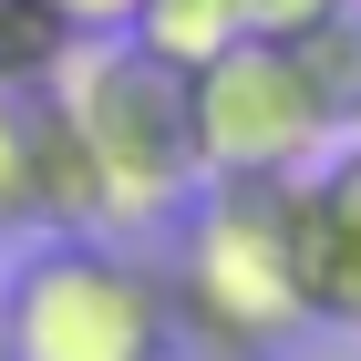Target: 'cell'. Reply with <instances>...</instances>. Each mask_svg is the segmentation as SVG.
Returning a JSON list of instances; mask_svg holds the SVG:
<instances>
[{"mask_svg": "<svg viewBox=\"0 0 361 361\" xmlns=\"http://www.w3.org/2000/svg\"><path fill=\"white\" fill-rule=\"evenodd\" d=\"M176 351L269 361L310 331L300 300V176L289 186H196L186 238L166 258Z\"/></svg>", "mask_w": 361, "mask_h": 361, "instance_id": "6da1fadb", "label": "cell"}, {"mask_svg": "<svg viewBox=\"0 0 361 361\" xmlns=\"http://www.w3.org/2000/svg\"><path fill=\"white\" fill-rule=\"evenodd\" d=\"M0 341L11 361H176L166 269L104 227H52L0 279Z\"/></svg>", "mask_w": 361, "mask_h": 361, "instance_id": "7a4b0ae2", "label": "cell"}, {"mask_svg": "<svg viewBox=\"0 0 361 361\" xmlns=\"http://www.w3.org/2000/svg\"><path fill=\"white\" fill-rule=\"evenodd\" d=\"M62 114L93 155L104 186V227H145V217H186L207 166H196V114H186V73L135 42H83L62 73Z\"/></svg>", "mask_w": 361, "mask_h": 361, "instance_id": "3957f363", "label": "cell"}, {"mask_svg": "<svg viewBox=\"0 0 361 361\" xmlns=\"http://www.w3.org/2000/svg\"><path fill=\"white\" fill-rule=\"evenodd\" d=\"M186 114H196V166H207V186H289L320 155V114H310L289 52L258 42V31L186 73Z\"/></svg>", "mask_w": 361, "mask_h": 361, "instance_id": "277c9868", "label": "cell"}, {"mask_svg": "<svg viewBox=\"0 0 361 361\" xmlns=\"http://www.w3.org/2000/svg\"><path fill=\"white\" fill-rule=\"evenodd\" d=\"M300 300L320 331H361V145L300 176Z\"/></svg>", "mask_w": 361, "mask_h": 361, "instance_id": "5b68a950", "label": "cell"}, {"mask_svg": "<svg viewBox=\"0 0 361 361\" xmlns=\"http://www.w3.org/2000/svg\"><path fill=\"white\" fill-rule=\"evenodd\" d=\"M279 52H289L310 114H320V145H361V0H341L331 21L289 31Z\"/></svg>", "mask_w": 361, "mask_h": 361, "instance_id": "8992f818", "label": "cell"}, {"mask_svg": "<svg viewBox=\"0 0 361 361\" xmlns=\"http://www.w3.org/2000/svg\"><path fill=\"white\" fill-rule=\"evenodd\" d=\"M124 42L155 52V62H176V73H196V62H217L227 42H248V0H135Z\"/></svg>", "mask_w": 361, "mask_h": 361, "instance_id": "52a82bcc", "label": "cell"}, {"mask_svg": "<svg viewBox=\"0 0 361 361\" xmlns=\"http://www.w3.org/2000/svg\"><path fill=\"white\" fill-rule=\"evenodd\" d=\"M83 52V31L52 0H0V93H52Z\"/></svg>", "mask_w": 361, "mask_h": 361, "instance_id": "ba28073f", "label": "cell"}, {"mask_svg": "<svg viewBox=\"0 0 361 361\" xmlns=\"http://www.w3.org/2000/svg\"><path fill=\"white\" fill-rule=\"evenodd\" d=\"M0 227H31V93H0Z\"/></svg>", "mask_w": 361, "mask_h": 361, "instance_id": "9c48e42d", "label": "cell"}, {"mask_svg": "<svg viewBox=\"0 0 361 361\" xmlns=\"http://www.w3.org/2000/svg\"><path fill=\"white\" fill-rule=\"evenodd\" d=\"M341 0H248V31L258 42H289V31H310V21H331Z\"/></svg>", "mask_w": 361, "mask_h": 361, "instance_id": "30bf717a", "label": "cell"}, {"mask_svg": "<svg viewBox=\"0 0 361 361\" xmlns=\"http://www.w3.org/2000/svg\"><path fill=\"white\" fill-rule=\"evenodd\" d=\"M52 11L83 31V42H124V21H135V0H52Z\"/></svg>", "mask_w": 361, "mask_h": 361, "instance_id": "8fae6325", "label": "cell"}, {"mask_svg": "<svg viewBox=\"0 0 361 361\" xmlns=\"http://www.w3.org/2000/svg\"><path fill=\"white\" fill-rule=\"evenodd\" d=\"M0 361H11V341H0Z\"/></svg>", "mask_w": 361, "mask_h": 361, "instance_id": "7c38bea8", "label": "cell"}]
</instances>
